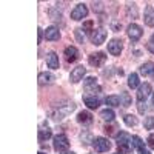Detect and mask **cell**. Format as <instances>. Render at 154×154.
Returning a JSON list of instances; mask_svg holds the SVG:
<instances>
[{
	"label": "cell",
	"instance_id": "6da1fadb",
	"mask_svg": "<svg viewBox=\"0 0 154 154\" xmlns=\"http://www.w3.org/2000/svg\"><path fill=\"white\" fill-rule=\"evenodd\" d=\"M74 108H75V105L72 103V102H66V105H56L53 109H51L49 116L54 122H60L62 119H65Z\"/></svg>",
	"mask_w": 154,
	"mask_h": 154
},
{
	"label": "cell",
	"instance_id": "7a4b0ae2",
	"mask_svg": "<svg viewBox=\"0 0 154 154\" xmlns=\"http://www.w3.org/2000/svg\"><path fill=\"white\" fill-rule=\"evenodd\" d=\"M116 139H117V146H119V149H120L122 154L133 151V148H134V145H133V137L128 134V133L122 131V133H119L117 136H116Z\"/></svg>",
	"mask_w": 154,
	"mask_h": 154
},
{
	"label": "cell",
	"instance_id": "3957f363",
	"mask_svg": "<svg viewBox=\"0 0 154 154\" xmlns=\"http://www.w3.org/2000/svg\"><path fill=\"white\" fill-rule=\"evenodd\" d=\"M53 146H54V149L56 151H68V148H69V140H68V137L65 136V134H57V136H54V142H53Z\"/></svg>",
	"mask_w": 154,
	"mask_h": 154
},
{
	"label": "cell",
	"instance_id": "277c9868",
	"mask_svg": "<svg viewBox=\"0 0 154 154\" xmlns=\"http://www.w3.org/2000/svg\"><path fill=\"white\" fill-rule=\"evenodd\" d=\"M93 146H94V149L97 152H105V151H108L111 148V142L108 139H105V137H96L93 140Z\"/></svg>",
	"mask_w": 154,
	"mask_h": 154
},
{
	"label": "cell",
	"instance_id": "5b68a950",
	"mask_svg": "<svg viewBox=\"0 0 154 154\" xmlns=\"http://www.w3.org/2000/svg\"><path fill=\"white\" fill-rule=\"evenodd\" d=\"M88 16V8L85 3H79L72 11H71V19L72 20H82Z\"/></svg>",
	"mask_w": 154,
	"mask_h": 154
},
{
	"label": "cell",
	"instance_id": "8992f818",
	"mask_svg": "<svg viewBox=\"0 0 154 154\" xmlns=\"http://www.w3.org/2000/svg\"><path fill=\"white\" fill-rule=\"evenodd\" d=\"M122 49H123V42L120 38H112V40H109V43H108V53L109 54L120 56Z\"/></svg>",
	"mask_w": 154,
	"mask_h": 154
},
{
	"label": "cell",
	"instance_id": "52a82bcc",
	"mask_svg": "<svg viewBox=\"0 0 154 154\" xmlns=\"http://www.w3.org/2000/svg\"><path fill=\"white\" fill-rule=\"evenodd\" d=\"M105 40H106V31H105L103 28L94 29V32L91 34V42H93V45L99 46V45H102V43H105Z\"/></svg>",
	"mask_w": 154,
	"mask_h": 154
},
{
	"label": "cell",
	"instance_id": "ba28073f",
	"mask_svg": "<svg viewBox=\"0 0 154 154\" xmlns=\"http://www.w3.org/2000/svg\"><path fill=\"white\" fill-rule=\"evenodd\" d=\"M126 34H128V37H130L133 42H137L139 38L142 37L143 31H142V28H140L139 25H136V23H131L130 26L126 28Z\"/></svg>",
	"mask_w": 154,
	"mask_h": 154
},
{
	"label": "cell",
	"instance_id": "9c48e42d",
	"mask_svg": "<svg viewBox=\"0 0 154 154\" xmlns=\"http://www.w3.org/2000/svg\"><path fill=\"white\" fill-rule=\"evenodd\" d=\"M88 62H89V65H91V66L99 68V66H102V65H105L106 56H105V53H94V54L89 56Z\"/></svg>",
	"mask_w": 154,
	"mask_h": 154
},
{
	"label": "cell",
	"instance_id": "30bf717a",
	"mask_svg": "<svg viewBox=\"0 0 154 154\" xmlns=\"http://www.w3.org/2000/svg\"><path fill=\"white\" fill-rule=\"evenodd\" d=\"M65 59L68 63H74L80 59V54H79V49L75 46H66L65 48Z\"/></svg>",
	"mask_w": 154,
	"mask_h": 154
},
{
	"label": "cell",
	"instance_id": "8fae6325",
	"mask_svg": "<svg viewBox=\"0 0 154 154\" xmlns=\"http://www.w3.org/2000/svg\"><path fill=\"white\" fill-rule=\"evenodd\" d=\"M151 91H152V88H151V85H149V83H143V85H140V86H139V89H137V100H139V102L146 100V99H148V96L151 94Z\"/></svg>",
	"mask_w": 154,
	"mask_h": 154
},
{
	"label": "cell",
	"instance_id": "7c38bea8",
	"mask_svg": "<svg viewBox=\"0 0 154 154\" xmlns=\"http://www.w3.org/2000/svg\"><path fill=\"white\" fill-rule=\"evenodd\" d=\"M85 74H86V68H85V66H77V68H74V69L71 71L69 80H71L72 83H77V82H80V80L83 79Z\"/></svg>",
	"mask_w": 154,
	"mask_h": 154
},
{
	"label": "cell",
	"instance_id": "4fadbf2b",
	"mask_svg": "<svg viewBox=\"0 0 154 154\" xmlns=\"http://www.w3.org/2000/svg\"><path fill=\"white\" fill-rule=\"evenodd\" d=\"M83 86H85V89L88 93H99L100 91V86L97 85V79L96 77H88V79H85V82H83Z\"/></svg>",
	"mask_w": 154,
	"mask_h": 154
},
{
	"label": "cell",
	"instance_id": "5bb4252c",
	"mask_svg": "<svg viewBox=\"0 0 154 154\" xmlns=\"http://www.w3.org/2000/svg\"><path fill=\"white\" fill-rule=\"evenodd\" d=\"M56 82V75L53 72H40L38 74V83L40 85H53Z\"/></svg>",
	"mask_w": 154,
	"mask_h": 154
},
{
	"label": "cell",
	"instance_id": "9a60e30c",
	"mask_svg": "<svg viewBox=\"0 0 154 154\" xmlns=\"http://www.w3.org/2000/svg\"><path fill=\"white\" fill-rule=\"evenodd\" d=\"M46 65L51 69H57L59 68V56L54 53V51H49L46 54Z\"/></svg>",
	"mask_w": 154,
	"mask_h": 154
},
{
	"label": "cell",
	"instance_id": "2e32d148",
	"mask_svg": "<svg viewBox=\"0 0 154 154\" xmlns=\"http://www.w3.org/2000/svg\"><path fill=\"white\" fill-rule=\"evenodd\" d=\"M45 38H46V40H49V42L59 40V38H60V31H59V28H57V26H49V28H46V31H45Z\"/></svg>",
	"mask_w": 154,
	"mask_h": 154
},
{
	"label": "cell",
	"instance_id": "e0dca14e",
	"mask_svg": "<svg viewBox=\"0 0 154 154\" xmlns=\"http://www.w3.org/2000/svg\"><path fill=\"white\" fill-rule=\"evenodd\" d=\"M83 103L89 108V109H97L100 105V100L96 96H85L83 97Z\"/></svg>",
	"mask_w": 154,
	"mask_h": 154
},
{
	"label": "cell",
	"instance_id": "ac0fdd59",
	"mask_svg": "<svg viewBox=\"0 0 154 154\" xmlns=\"http://www.w3.org/2000/svg\"><path fill=\"white\" fill-rule=\"evenodd\" d=\"M77 122L82 125H91L93 123V116L89 111H80L77 114Z\"/></svg>",
	"mask_w": 154,
	"mask_h": 154
},
{
	"label": "cell",
	"instance_id": "d6986e66",
	"mask_svg": "<svg viewBox=\"0 0 154 154\" xmlns=\"http://www.w3.org/2000/svg\"><path fill=\"white\" fill-rule=\"evenodd\" d=\"M140 74L142 75H154V63L152 62H146L140 66Z\"/></svg>",
	"mask_w": 154,
	"mask_h": 154
},
{
	"label": "cell",
	"instance_id": "ffe728a7",
	"mask_svg": "<svg viewBox=\"0 0 154 154\" xmlns=\"http://www.w3.org/2000/svg\"><path fill=\"white\" fill-rule=\"evenodd\" d=\"M145 23L148 25V26H154V9L151 8V6H148L146 8V11H145Z\"/></svg>",
	"mask_w": 154,
	"mask_h": 154
},
{
	"label": "cell",
	"instance_id": "44dd1931",
	"mask_svg": "<svg viewBox=\"0 0 154 154\" xmlns=\"http://www.w3.org/2000/svg\"><path fill=\"white\" fill-rule=\"evenodd\" d=\"M100 117L103 119V120H106V122H112L114 117H116V114H114V111L111 108H106V109H102L100 111Z\"/></svg>",
	"mask_w": 154,
	"mask_h": 154
},
{
	"label": "cell",
	"instance_id": "7402d4cb",
	"mask_svg": "<svg viewBox=\"0 0 154 154\" xmlns=\"http://www.w3.org/2000/svg\"><path fill=\"white\" fill-rule=\"evenodd\" d=\"M105 103H106L108 106H120V105H122L119 96H108V97L105 99Z\"/></svg>",
	"mask_w": 154,
	"mask_h": 154
},
{
	"label": "cell",
	"instance_id": "603a6c76",
	"mask_svg": "<svg viewBox=\"0 0 154 154\" xmlns=\"http://www.w3.org/2000/svg\"><path fill=\"white\" fill-rule=\"evenodd\" d=\"M51 136H53V133H51L49 128H43V130H38V142H45V140H48Z\"/></svg>",
	"mask_w": 154,
	"mask_h": 154
},
{
	"label": "cell",
	"instance_id": "cb8c5ba5",
	"mask_svg": "<svg viewBox=\"0 0 154 154\" xmlns=\"http://www.w3.org/2000/svg\"><path fill=\"white\" fill-rule=\"evenodd\" d=\"M128 86L130 88H139V75L136 74V72H133V74H130V77H128Z\"/></svg>",
	"mask_w": 154,
	"mask_h": 154
},
{
	"label": "cell",
	"instance_id": "d4e9b609",
	"mask_svg": "<svg viewBox=\"0 0 154 154\" xmlns=\"http://www.w3.org/2000/svg\"><path fill=\"white\" fill-rule=\"evenodd\" d=\"M93 26H94V22H93V20H86V22L83 23V26H82V29H83V32H85V34H88V35H91V34L94 32Z\"/></svg>",
	"mask_w": 154,
	"mask_h": 154
},
{
	"label": "cell",
	"instance_id": "484cf974",
	"mask_svg": "<svg viewBox=\"0 0 154 154\" xmlns=\"http://www.w3.org/2000/svg\"><path fill=\"white\" fill-rule=\"evenodd\" d=\"M123 122L128 125V126H136L137 125V117L133 114H126L125 117H123Z\"/></svg>",
	"mask_w": 154,
	"mask_h": 154
},
{
	"label": "cell",
	"instance_id": "4316f807",
	"mask_svg": "<svg viewBox=\"0 0 154 154\" xmlns=\"http://www.w3.org/2000/svg\"><path fill=\"white\" fill-rule=\"evenodd\" d=\"M133 145H134V148L139 151V149H142V148H145V143H143V140L140 139L139 136H133Z\"/></svg>",
	"mask_w": 154,
	"mask_h": 154
},
{
	"label": "cell",
	"instance_id": "83f0119b",
	"mask_svg": "<svg viewBox=\"0 0 154 154\" xmlns=\"http://www.w3.org/2000/svg\"><path fill=\"white\" fill-rule=\"evenodd\" d=\"M120 103H122L123 106H130V105H131V97H130V94H128V93H122V94H120Z\"/></svg>",
	"mask_w": 154,
	"mask_h": 154
},
{
	"label": "cell",
	"instance_id": "f1b7e54d",
	"mask_svg": "<svg viewBox=\"0 0 154 154\" xmlns=\"http://www.w3.org/2000/svg\"><path fill=\"white\" fill-rule=\"evenodd\" d=\"M143 125H145L146 130H154V117H152V116H151V117H146V119H145Z\"/></svg>",
	"mask_w": 154,
	"mask_h": 154
},
{
	"label": "cell",
	"instance_id": "f546056e",
	"mask_svg": "<svg viewBox=\"0 0 154 154\" xmlns=\"http://www.w3.org/2000/svg\"><path fill=\"white\" fill-rule=\"evenodd\" d=\"M74 32H75V37H77V40H79L80 43H83V42H85V34H82V32H83V29H82V28H77V29H75Z\"/></svg>",
	"mask_w": 154,
	"mask_h": 154
},
{
	"label": "cell",
	"instance_id": "4dcf8cb0",
	"mask_svg": "<svg viewBox=\"0 0 154 154\" xmlns=\"http://www.w3.org/2000/svg\"><path fill=\"white\" fill-rule=\"evenodd\" d=\"M116 130H117V125H106L105 126V133L109 134V136L116 134ZM116 136H117V134H116Z\"/></svg>",
	"mask_w": 154,
	"mask_h": 154
},
{
	"label": "cell",
	"instance_id": "1f68e13d",
	"mask_svg": "<svg viewBox=\"0 0 154 154\" xmlns=\"http://www.w3.org/2000/svg\"><path fill=\"white\" fill-rule=\"evenodd\" d=\"M146 48H148L149 53H152V54H154V34L149 37V40H148V43H146Z\"/></svg>",
	"mask_w": 154,
	"mask_h": 154
},
{
	"label": "cell",
	"instance_id": "d6a6232c",
	"mask_svg": "<svg viewBox=\"0 0 154 154\" xmlns=\"http://www.w3.org/2000/svg\"><path fill=\"white\" fill-rule=\"evenodd\" d=\"M146 143H148V146H149L151 149H154V133L148 136V139H146Z\"/></svg>",
	"mask_w": 154,
	"mask_h": 154
},
{
	"label": "cell",
	"instance_id": "836d02e7",
	"mask_svg": "<svg viewBox=\"0 0 154 154\" xmlns=\"http://www.w3.org/2000/svg\"><path fill=\"white\" fill-rule=\"evenodd\" d=\"M102 6H103V3H100V2H94V11H97V12H102V11H103V8H102Z\"/></svg>",
	"mask_w": 154,
	"mask_h": 154
},
{
	"label": "cell",
	"instance_id": "e575fe53",
	"mask_svg": "<svg viewBox=\"0 0 154 154\" xmlns=\"http://www.w3.org/2000/svg\"><path fill=\"white\" fill-rule=\"evenodd\" d=\"M37 31H38V32H37V34H38V38H37V42L40 43V42H42V37L45 35V32H43V29H42V28H38Z\"/></svg>",
	"mask_w": 154,
	"mask_h": 154
},
{
	"label": "cell",
	"instance_id": "d590c367",
	"mask_svg": "<svg viewBox=\"0 0 154 154\" xmlns=\"http://www.w3.org/2000/svg\"><path fill=\"white\" fill-rule=\"evenodd\" d=\"M139 111L140 112H145L146 111V106H143V102H139Z\"/></svg>",
	"mask_w": 154,
	"mask_h": 154
},
{
	"label": "cell",
	"instance_id": "8d00e7d4",
	"mask_svg": "<svg viewBox=\"0 0 154 154\" xmlns=\"http://www.w3.org/2000/svg\"><path fill=\"white\" fill-rule=\"evenodd\" d=\"M137 152H139V154H151V152H149V151H148L146 148H142V149H139Z\"/></svg>",
	"mask_w": 154,
	"mask_h": 154
},
{
	"label": "cell",
	"instance_id": "74e56055",
	"mask_svg": "<svg viewBox=\"0 0 154 154\" xmlns=\"http://www.w3.org/2000/svg\"><path fill=\"white\" fill-rule=\"evenodd\" d=\"M60 154H75V152H72V151H62Z\"/></svg>",
	"mask_w": 154,
	"mask_h": 154
},
{
	"label": "cell",
	"instance_id": "f35d334b",
	"mask_svg": "<svg viewBox=\"0 0 154 154\" xmlns=\"http://www.w3.org/2000/svg\"><path fill=\"white\" fill-rule=\"evenodd\" d=\"M152 106H154V94H152Z\"/></svg>",
	"mask_w": 154,
	"mask_h": 154
},
{
	"label": "cell",
	"instance_id": "ab89813d",
	"mask_svg": "<svg viewBox=\"0 0 154 154\" xmlns=\"http://www.w3.org/2000/svg\"><path fill=\"white\" fill-rule=\"evenodd\" d=\"M38 154H45V152H38Z\"/></svg>",
	"mask_w": 154,
	"mask_h": 154
},
{
	"label": "cell",
	"instance_id": "60d3db41",
	"mask_svg": "<svg viewBox=\"0 0 154 154\" xmlns=\"http://www.w3.org/2000/svg\"><path fill=\"white\" fill-rule=\"evenodd\" d=\"M116 154H122V152H116Z\"/></svg>",
	"mask_w": 154,
	"mask_h": 154
}]
</instances>
